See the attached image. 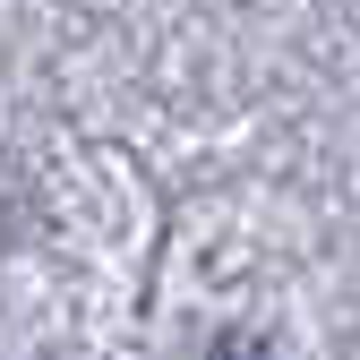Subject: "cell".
I'll return each mask as SVG.
<instances>
[{"instance_id":"obj_1","label":"cell","mask_w":360,"mask_h":360,"mask_svg":"<svg viewBox=\"0 0 360 360\" xmlns=\"http://www.w3.org/2000/svg\"><path fill=\"white\" fill-rule=\"evenodd\" d=\"M214 360H275V352H266V343H249V335H232V343H223Z\"/></svg>"}]
</instances>
